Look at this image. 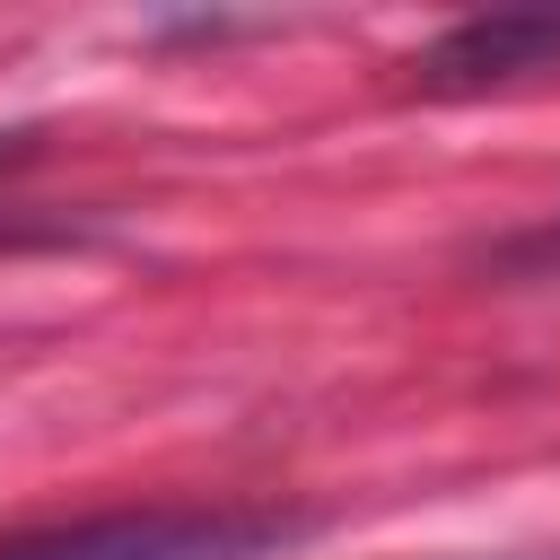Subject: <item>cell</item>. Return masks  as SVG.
<instances>
[{
	"instance_id": "1",
	"label": "cell",
	"mask_w": 560,
	"mask_h": 560,
	"mask_svg": "<svg viewBox=\"0 0 560 560\" xmlns=\"http://www.w3.org/2000/svg\"><path fill=\"white\" fill-rule=\"evenodd\" d=\"M298 534H306L298 516H254V508H114L79 525L0 534V560H262Z\"/></svg>"
},
{
	"instance_id": "2",
	"label": "cell",
	"mask_w": 560,
	"mask_h": 560,
	"mask_svg": "<svg viewBox=\"0 0 560 560\" xmlns=\"http://www.w3.org/2000/svg\"><path fill=\"white\" fill-rule=\"evenodd\" d=\"M551 70H560V9H490L411 52V79L429 96H490V88H525Z\"/></svg>"
},
{
	"instance_id": "3",
	"label": "cell",
	"mask_w": 560,
	"mask_h": 560,
	"mask_svg": "<svg viewBox=\"0 0 560 560\" xmlns=\"http://www.w3.org/2000/svg\"><path fill=\"white\" fill-rule=\"evenodd\" d=\"M499 262L516 271V262H542V271H560V228H542V236H525V245H499Z\"/></svg>"
},
{
	"instance_id": "4",
	"label": "cell",
	"mask_w": 560,
	"mask_h": 560,
	"mask_svg": "<svg viewBox=\"0 0 560 560\" xmlns=\"http://www.w3.org/2000/svg\"><path fill=\"white\" fill-rule=\"evenodd\" d=\"M18 158H35V131H0V166H18Z\"/></svg>"
}]
</instances>
